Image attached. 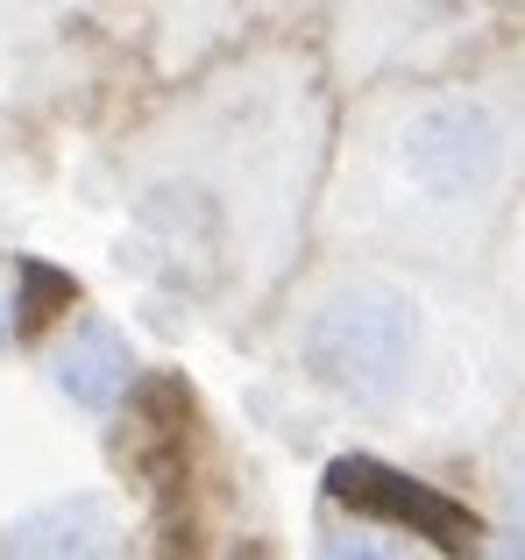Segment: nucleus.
I'll return each instance as SVG.
<instances>
[{
  "label": "nucleus",
  "instance_id": "obj_1",
  "mask_svg": "<svg viewBox=\"0 0 525 560\" xmlns=\"http://www.w3.org/2000/svg\"><path fill=\"white\" fill-rule=\"evenodd\" d=\"M412 334H419V319H412V299L398 284H341L334 299L313 305V319L299 334V362L334 397L384 405L405 383Z\"/></svg>",
  "mask_w": 525,
  "mask_h": 560
},
{
  "label": "nucleus",
  "instance_id": "obj_2",
  "mask_svg": "<svg viewBox=\"0 0 525 560\" xmlns=\"http://www.w3.org/2000/svg\"><path fill=\"white\" fill-rule=\"evenodd\" d=\"M504 156H512V136H504V121L483 107V100L419 107L412 121H405V136H398L405 178L427 191L433 206L483 199V191L504 178Z\"/></svg>",
  "mask_w": 525,
  "mask_h": 560
},
{
  "label": "nucleus",
  "instance_id": "obj_3",
  "mask_svg": "<svg viewBox=\"0 0 525 560\" xmlns=\"http://www.w3.org/2000/svg\"><path fill=\"white\" fill-rule=\"evenodd\" d=\"M327 497L348 504V511H362V518L405 525L412 539H433V547H469L476 539V518L455 497L427 490L419 476H405V468H390V462H370V454H341V462L327 468Z\"/></svg>",
  "mask_w": 525,
  "mask_h": 560
},
{
  "label": "nucleus",
  "instance_id": "obj_4",
  "mask_svg": "<svg viewBox=\"0 0 525 560\" xmlns=\"http://www.w3.org/2000/svg\"><path fill=\"white\" fill-rule=\"evenodd\" d=\"M50 376H57V390H65L71 405L114 411V405L128 397V383H136V355H128V341L107 327V319H85V327L71 334L65 348H57Z\"/></svg>",
  "mask_w": 525,
  "mask_h": 560
},
{
  "label": "nucleus",
  "instance_id": "obj_5",
  "mask_svg": "<svg viewBox=\"0 0 525 560\" xmlns=\"http://www.w3.org/2000/svg\"><path fill=\"white\" fill-rule=\"evenodd\" d=\"M8 547L14 553H107L114 525L93 497H71V504H50V511H36V518H22Z\"/></svg>",
  "mask_w": 525,
  "mask_h": 560
},
{
  "label": "nucleus",
  "instance_id": "obj_6",
  "mask_svg": "<svg viewBox=\"0 0 525 560\" xmlns=\"http://www.w3.org/2000/svg\"><path fill=\"white\" fill-rule=\"evenodd\" d=\"M504 497H512V518L525 525V447H518V462H512V482H504Z\"/></svg>",
  "mask_w": 525,
  "mask_h": 560
},
{
  "label": "nucleus",
  "instance_id": "obj_7",
  "mask_svg": "<svg viewBox=\"0 0 525 560\" xmlns=\"http://www.w3.org/2000/svg\"><path fill=\"white\" fill-rule=\"evenodd\" d=\"M8 334H14V305H0V341H8Z\"/></svg>",
  "mask_w": 525,
  "mask_h": 560
}]
</instances>
